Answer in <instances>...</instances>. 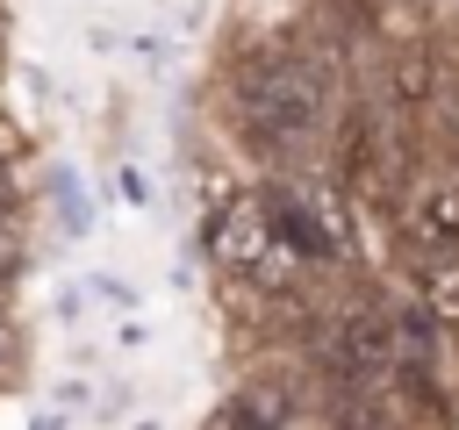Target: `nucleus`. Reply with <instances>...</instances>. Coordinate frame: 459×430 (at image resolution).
<instances>
[{
    "mask_svg": "<svg viewBox=\"0 0 459 430\" xmlns=\"http://www.w3.org/2000/svg\"><path fill=\"white\" fill-rule=\"evenodd\" d=\"M330 100H337V50H330L323 36L273 43V50H258L251 64H237V79H230L237 136H244V150H258L265 165L308 158L316 136H323V122H330Z\"/></svg>",
    "mask_w": 459,
    "mask_h": 430,
    "instance_id": "1",
    "label": "nucleus"
},
{
    "mask_svg": "<svg viewBox=\"0 0 459 430\" xmlns=\"http://www.w3.org/2000/svg\"><path fill=\"white\" fill-rule=\"evenodd\" d=\"M258 208H265L273 244H280L294 265H337L344 244H351V222H344L337 186H265Z\"/></svg>",
    "mask_w": 459,
    "mask_h": 430,
    "instance_id": "2",
    "label": "nucleus"
},
{
    "mask_svg": "<svg viewBox=\"0 0 459 430\" xmlns=\"http://www.w3.org/2000/svg\"><path fill=\"white\" fill-rule=\"evenodd\" d=\"M208 251H215V265H230L237 280H258V287H273V280H280V258H287V251L273 244L258 201H222V208L208 215Z\"/></svg>",
    "mask_w": 459,
    "mask_h": 430,
    "instance_id": "3",
    "label": "nucleus"
},
{
    "mask_svg": "<svg viewBox=\"0 0 459 430\" xmlns=\"http://www.w3.org/2000/svg\"><path fill=\"white\" fill-rule=\"evenodd\" d=\"M402 229L416 251H459V172L445 179H409L402 194Z\"/></svg>",
    "mask_w": 459,
    "mask_h": 430,
    "instance_id": "4",
    "label": "nucleus"
},
{
    "mask_svg": "<svg viewBox=\"0 0 459 430\" xmlns=\"http://www.w3.org/2000/svg\"><path fill=\"white\" fill-rule=\"evenodd\" d=\"M409 287H416V308L437 330L459 322V251H416L409 258Z\"/></svg>",
    "mask_w": 459,
    "mask_h": 430,
    "instance_id": "5",
    "label": "nucleus"
},
{
    "mask_svg": "<svg viewBox=\"0 0 459 430\" xmlns=\"http://www.w3.org/2000/svg\"><path fill=\"white\" fill-rule=\"evenodd\" d=\"M387 108L394 115H423L430 100H437V57H430V43H402L394 57H387Z\"/></svg>",
    "mask_w": 459,
    "mask_h": 430,
    "instance_id": "6",
    "label": "nucleus"
},
{
    "mask_svg": "<svg viewBox=\"0 0 459 430\" xmlns=\"http://www.w3.org/2000/svg\"><path fill=\"white\" fill-rule=\"evenodd\" d=\"M7 366H14V322L0 315V373H7Z\"/></svg>",
    "mask_w": 459,
    "mask_h": 430,
    "instance_id": "7",
    "label": "nucleus"
},
{
    "mask_svg": "<svg viewBox=\"0 0 459 430\" xmlns=\"http://www.w3.org/2000/svg\"><path fill=\"white\" fill-rule=\"evenodd\" d=\"M7 272H14V258H7V244H0V287H7Z\"/></svg>",
    "mask_w": 459,
    "mask_h": 430,
    "instance_id": "8",
    "label": "nucleus"
},
{
    "mask_svg": "<svg viewBox=\"0 0 459 430\" xmlns=\"http://www.w3.org/2000/svg\"><path fill=\"white\" fill-rule=\"evenodd\" d=\"M452 158H459V108H452Z\"/></svg>",
    "mask_w": 459,
    "mask_h": 430,
    "instance_id": "9",
    "label": "nucleus"
}]
</instances>
